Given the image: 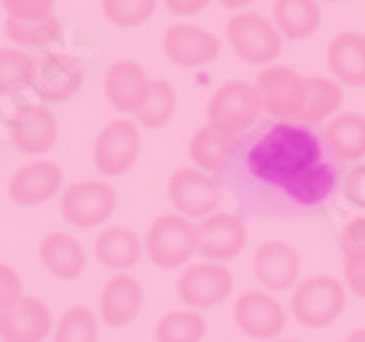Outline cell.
I'll list each match as a JSON object with an SVG mask.
<instances>
[{
  "mask_svg": "<svg viewBox=\"0 0 365 342\" xmlns=\"http://www.w3.org/2000/svg\"><path fill=\"white\" fill-rule=\"evenodd\" d=\"M324 160V142L307 124L275 121L255 134L242 165L252 180L288 196L294 185Z\"/></svg>",
  "mask_w": 365,
  "mask_h": 342,
  "instance_id": "cell-1",
  "label": "cell"
},
{
  "mask_svg": "<svg viewBox=\"0 0 365 342\" xmlns=\"http://www.w3.org/2000/svg\"><path fill=\"white\" fill-rule=\"evenodd\" d=\"M347 306V291L334 276H309L294 286L291 296V316L301 327L322 329L334 324Z\"/></svg>",
  "mask_w": 365,
  "mask_h": 342,
  "instance_id": "cell-2",
  "label": "cell"
},
{
  "mask_svg": "<svg viewBox=\"0 0 365 342\" xmlns=\"http://www.w3.org/2000/svg\"><path fill=\"white\" fill-rule=\"evenodd\" d=\"M227 44L242 62L267 67L283 54V33L262 14L240 11L227 24Z\"/></svg>",
  "mask_w": 365,
  "mask_h": 342,
  "instance_id": "cell-3",
  "label": "cell"
},
{
  "mask_svg": "<svg viewBox=\"0 0 365 342\" xmlns=\"http://www.w3.org/2000/svg\"><path fill=\"white\" fill-rule=\"evenodd\" d=\"M198 252V229L196 224L182 214H163L150 224L144 234V255L157 268L178 270Z\"/></svg>",
  "mask_w": 365,
  "mask_h": 342,
  "instance_id": "cell-4",
  "label": "cell"
},
{
  "mask_svg": "<svg viewBox=\"0 0 365 342\" xmlns=\"http://www.w3.org/2000/svg\"><path fill=\"white\" fill-rule=\"evenodd\" d=\"M262 113L260 95L255 90L252 83L245 80H229L214 90L206 105L209 124L216 126L219 132H227L232 137L250 132Z\"/></svg>",
  "mask_w": 365,
  "mask_h": 342,
  "instance_id": "cell-5",
  "label": "cell"
},
{
  "mask_svg": "<svg viewBox=\"0 0 365 342\" xmlns=\"http://www.w3.org/2000/svg\"><path fill=\"white\" fill-rule=\"evenodd\" d=\"M142 155V126L131 119H113L93 142V165L106 178H116L137 165Z\"/></svg>",
  "mask_w": 365,
  "mask_h": 342,
  "instance_id": "cell-6",
  "label": "cell"
},
{
  "mask_svg": "<svg viewBox=\"0 0 365 342\" xmlns=\"http://www.w3.org/2000/svg\"><path fill=\"white\" fill-rule=\"evenodd\" d=\"M116 191L106 180H80L59 193V214L78 229H96L116 211Z\"/></svg>",
  "mask_w": 365,
  "mask_h": 342,
  "instance_id": "cell-7",
  "label": "cell"
},
{
  "mask_svg": "<svg viewBox=\"0 0 365 342\" xmlns=\"http://www.w3.org/2000/svg\"><path fill=\"white\" fill-rule=\"evenodd\" d=\"M168 196L173 209L193 222V219H206L209 214L219 211L224 188L209 172L198 167H180L170 175Z\"/></svg>",
  "mask_w": 365,
  "mask_h": 342,
  "instance_id": "cell-8",
  "label": "cell"
},
{
  "mask_svg": "<svg viewBox=\"0 0 365 342\" xmlns=\"http://www.w3.org/2000/svg\"><path fill=\"white\" fill-rule=\"evenodd\" d=\"M178 299H180L188 309L196 311H206L214 309L219 304H224L232 291H235V276L232 270L224 263H198V265H188L178 276L175 283Z\"/></svg>",
  "mask_w": 365,
  "mask_h": 342,
  "instance_id": "cell-9",
  "label": "cell"
},
{
  "mask_svg": "<svg viewBox=\"0 0 365 342\" xmlns=\"http://www.w3.org/2000/svg\"><path fill=\"white\" fill-rule=\"evenodd\" d=\"M304 83L307 78L286 65H267L255 80V90L260 95L262 111L278 121L299 119L304 103Z\"/></svg>",
  "mask_w": 365,
  "mask_h": 342,
  "instance_id": "cell-10",
  "label": "cell"
},
{
  "mask_svg": "<svg viewBox=\"0 0 365 342\" xmlns=\"http://www.w3.org/2000/svg\"><path fill=\"white\" fill-rule=\"evenodd\" d=\"M235 322L240 332L250 340L270 342L278 340L286 329V309L267 291H242L235 301Z\"/></svg>",
  "mask_w": 365,
  "mask_h": 342,
  "instance_id": "cell-11",
  "label": "cell"
},
{
  "mask_svg": "<svg viewBox=\"0 0 365 342\" xmlns=\"http://www.w3.org/2000/svg\"><path fill=\"white\" fill-rule=\"evenodd\" d=\"M8 137L14 147L29 157H41L52 152L59 139V121L54 111L41 103H24L11 113Z\"/></svg>",
  "mask_w": 365,
  "mask_h": 342,
  "instance_id": "cell-12",
  "label": "cell"
},
{
  "mask_svg": "<svg viewBox=\"0 0 365 342\" xmlns=\"http://www.w3.org/2000/svg\"><path fill=\"white\" fill-rule=\"evenodd\" d=\"M163 52L173 65L198 70L219 60L222 39L198 24H173L163 36Z\"/></svg>",
  "mask_w": 365,
  "mask_h": 342,
  "instance_id": "cell-13",
  "label": "cell"
},
{
  "mask_svg": "<svg viewBox=\"0 0 365 342\" xmlns=\"http://www.w3.org/2000/svg\"><path fill=\"white\" fill-rule=\"evenodd\" d=\"M198 229V252L203 260L211 263H229L245 252L247 247V227L240 214H229V211H214L201 224Z\"/></svg>",
  "mask_w": 365,
  "mask_h": 342,
  "instance_id": "cell-14",
  "label": "cell"
},
{
  "mask_svg": "<svg viewBox=\"0 0 365 342\" xmlns=\"http://www.w3.org/2000/svg\"><path fill=\"white\" fill-rule=\"evenodd\" d=\"M85 70L75 57L62 52H44L34 60L31 90L49 103L70 100L83 88Z\"/></svg>",
  "mask_w": 365,
  "mask_h": 342,
  "instance_id": "cell-15",
  "label": "cell"
},
{
  "mask_svg": "<svg viewBox=\"0 0 365 342\" xmlns=\"http://www.w3.org/2000/svg\"><path fill=\"white\" fill-rule=\"evenodd\" d=\"M252 276L267 294L294 289L301 278V255L283 239L262 242L252 255Z\"/></svg>",
  "mask_w": 365,
  "mask_h": 342,
  "instance_id": "cell-16",
  "label": "cell"
},
{
  "mask_svg": "<svg viewBox=\"0 0 365 342\" xmlns=\"http://www.w3.org/2000/svg\"><path fill=\"white\" fill-rule=\"evenodd\" d=\"M54 332V314L39 296H21L0 309V340L3 342H44Z\"/></svg>",
  "mask_w": 365,
  "mask_h": 342,
  "instance_id": "cell-17",
  "label": "cell"
},
{
  "mask_svg": "<svg viewBox=\"0 0 365 342\" xmlns=\"http://www.w3.org/2000/svg\"><path fill=\"white\" fill-rule=\"evenodd\" d=\"M62 185H65V172L57 162L52 160H36V162H29L24 167L11 175V183H8V196L11 201L24 209H31V206H39L52 201L57 193H62Z\"/></svg>",
  "mask_w": 365,
  "mask_h": 342,
  "instance_id": "cell-18",
  "label": "cell"
},
{
  "mask_svg": "<svg viewBox=\"0 0 365 342\" xmlns=\"http://www.w3.org/2000/svg\"><path fill=\"white\" fill-rule=\"evenodd\" d=\"M150 88L152 78L134 60H118L106 70V100L111 103V108L121 113H137L144 105V100L150 98Z\"/></svg>",
  "mask_w": 365,
  "mask_h": 342,
  "instance_id": "cell-19",
  "label": "cell"
},
{
  "mask_svg": "<svg viewBox=\"0 0 365 342\" xmlns=\"http://www.w3.org/2000/svg\"><path fill=\"white\" fill-rule=\"evenodd\" d=\"M144 289L129 273L111 276L101 289V322L108 327H126L142 314Z\"/></svg>",
  "mask_w": 365,
  "mask_h": 342,
  "instance_id": "cell-20",
  "label": "cell"
},
{
  "mask_svg": "<svg viewBox=\"0 0 365 342\" xmlns=\"http://www.w3.org/2000/svg\"><path fill=\"white\" fill-rule=\"evenodd\" d=\"M327 67L339 86L365 88V33H337L327 46Z\"/></svg>",
  "mask_w": 365,
  "mask_h": 342,
  "instance_id": "cell-21",
  "label": "cell"
},
{
  "mask_svg": "<svg viewBox=\"0 0 365 342\" xmlns=\"http://www.w3.org/2000/svg\"><path fill=\"white\" fill-rule=\"evenodd\" d=\"M39 260L54 278L75 281L83 276L88 265V252L78 237L65 234V232H49L39 242Z\"/></svg>",
  "mask_w": 365,
  "mask_h": 342,
  "instance_id": "cell-22",
  "label": "cell"
},
{
  "mask_svg": "<svg viewBox=\"0 0 365 342\" xmlns=\"http://www.w3.org/2000/svg\"><path fill=\"white\" fill-rule=\"evenodd\" d=\"M93 255L103 268L116 270V273H126L134 265H139L144 255L142 237L129 227H106L96 237L93 244Z\"/></svg>",
  "mask_w": 365,
  "mask_h": 342,
  "instance_id": "cell-23",
  "label": "cell"
},
{
  "mask_svg": "<svg viewBox=\"0 0 365 342\" xmlns=\"http://www.w3.org/2000/svg\"><path fill=\"white\" fill-rule=\"evenodd\" d=\"M322 142L342 162L365 160V116L358 111H345L334 116L324 129Z\"/></svg>",
  "mask_w": 365,
  "mask_h": 342,
  "instance_id": "cell-24",
  "label": "cell"
},
{
  "mask_svg": "<svg viewBox=\"0 0 365 342\" xmlns=\"http://www.w3.org/2000/svg\"><path fill=\"white\" fill-rule=\"evenodd\" d=\"M240 137H232L227 132H219L216 126L206 124L201 126L193 137H190V145H188V157L190 162L196 165L198 170L203 172H219L227 167V162L232 160L237 150V142Z\"/></svg>",
  "mask_w": 365,
  "mask_h": 342,
  "instance_id": "cell-25",
  "label": "cell"
},
{
  "mask_svg": "<svg viewBox=\"0 0 365 342\" xmlns=\"http://www.w3.org/2000/svg\"><path fill=\"white\" fill-rule=\"evenodd\" d=\"M270 21L283 39H309L322 28V6L319 0H273Z\"/></svg>",
  "mask_w": 365,
  "mask_h": 342,
  "instance_id": "cell-26",
  "label": "cell"
},
{
  "mask_svg": "<svg viewBox=\"0 0 365 342\" xmlns=\"http://www.w3.org/2000/svg\"><path fill=\"white\" fill-rule=\"evenodd\" d=\"M342 105V86L334 78L312 75L304 83V103H301L299 121L301 124H322L337 113Z\"/></svg>",
  "mask_w": 365,
  "mask_h": 342,
  "instance_id": "cell-27",
  "label": "cell"
},
{
  "mask_svg": "<svg viewBox=\"0 0 365 342\" xmlns=\"http://www.w3.org/2000/svg\"><path fill=\"white\" fill-rule=\"evenodd\" d=\"M178 111V90L175 86L165 78H155L150 88V98L144 100V105L134 113L142 129H163L173 121Z\"/></svg>",
  "mask_w": 365,
  "mask_h": 342,
  "instance_id": "cell-28",
  "label": "cell"
},
{
  "mask_svg": "<svg viewBox=\"0 0 365 342\" xmlns=\"http://www.w3.org/2000/svg\"><path fill=\"white\" fill-rule=\"evenodd\" d=\"M209 329L206 316L196 309H175L160 316L155 324L157 342H201Z\"/></svg>",
  "mask_w": 365,
  "mask_h": 342,
  "instance_id": "cell-29",
  "label": "cell"
},
{
  "mask_svg": "<svg viewBox=\"0 0 365 342\" xmlns=\"http://www.w3.org/2000/svg\"><path fill=\"white\" fill-rule=\"evenodd\" d=\"M6 36L19 49H44L62 39V21L57 16L39 21H16L6 19Z\"/></svg>",
  "mask_w": 365,
  "mask_h": 342,
  "instance_id": "cell-30",
  "label": "cell"
},
{
  "mask_svg": "<svg viewBox=\"0 0 365 342\" xmlns=\"http://www.w3.org/2000/svg\"><path fill=\"white\" fill-rule=\"evenodd\" d=\"M101 322L88 306H70L54 324L52 342H98Z\"/></svg>",
  "mask_w": 365,
  "mask_h": 342,
  "instance_id": "cell-31",
  "label": "cell"
},
{
  "mask_svg": "<svg viewBox=\"0 0 365 342\" xmlns=\"http://www.w3.org/2000/svg\"><path fill=\"white\" fill-rule=\"evenodd\" d=\"M34 57L19 46L0 49V95H16V93L31 88Z\"/></svg>",
  "mask_w": 365,
  "mask_h": 342,
  "instance_id": "cell-32",
  "label": "cell"
},
{
  "mask_svg": "<svg viewBox=\"0 0 365 342\" xmlns=\"http://www.w3.org/2000/svg\"><path fill=\"white\" fill-rule=\"evenodd\" d=\"M160 0H101L106 21L118 28H137L155 16Z\"/></svg>",
  "mask_w": 365,
  "mask_h": 342,
  "instance_id": "cell-33",
  "label": "cell"
},
{
  "mask_svg": "<svg viewBox=\"0 0 365 342\" xmlns=\"http://www.w3.org/2000/svg\"><path fill=\"white\" fill-rule=\"evenodd\" d=\"M6 19L39 21L54 16V0H0Z\"/></svg>",
  "mask_w": 365,
  "mask_h": 342,
  "instance_id": "cell-34",
  "label": "cell"
},
{
  "mask_svg": "<svg viewBox=\"0 0 365 342\" xmlns=\"http://www.w3.org/2000/svg\"><path fill=\"white\" fill-rule=\"evenodd\" d=\"M339 250L345 257H365V217L345 222L339 229Z\"/></svg>",
  "mask_w": 365,
  "mask_h": 342,
  "instance_id": "cell-35",
  "label": "cell"
},
{
  "mask_svg": "<svg viewBox=\"0 0 365 342\" xmlns=\"http://www.w3.org/2000/svg\"><path fill=\"white\" fill-rule=\"evenodd\" d=\"M342 196L347 204L365 211V162L352 165V170L347 172L345 183H342Z\"/></svg>",
  "mask_w": 365,
  "mask_h": 342,
  "instance_id": "cell-36",
  "label": "cell"
},
{
  "mask_svg": "<svg viewBox=\"0 0 365 342\" xmlns=\"http://www.w3.org/2000/svg\"><path fill=\"white\" fill-rule=\"evenodd\" d=\"M21 296H24V281H21L19 270L0 263V309L11 306Z\"/></svg>",
  "mask_w": 365,
  "mask_h": 342,
  "instance_id": "cell-37",
  "label": "cell"
},
{
  "mask_svg": "<svg viewBox=\"0 0 365 342\" xmlns=\"http://www.w3.org/2000/svg\"><path fill=\"white\" fill-rule=\"evenodd\" d=\"M345 281L350 294L365 299V257H345Z\"/></svg>",
  "mask_w": 365,
  "mask_h": 342,
  "instance_id": "cell-38",
  "label": "cell"
},
{
  "mask_svg": "<svg viewBox=\"0 0 365 342\" xmlns=\"http://www.w3.org/2000/svg\"><path fill=\"white\" fill-rule=\"evenodd\" d=\"M211 0H163V6L175 16H196L209 8Z\"/></svg>",
  "mask_w": 365,
  "mask_h": 342,
  "instance_id": "cell-39",
  "label": "cell"
},
{
  "mask_svg": "<svg viewBox=\"0 0 365 342\" xmlns=\"http://www.w3.org/2000/svg\"><path fill=\"white\" fill-rule=\"evenodd\" d=\"M224 11H232V14H240V11H247L250 6H255L257 0H219Z\"/></svg>",
  "mask_w": 365,
  "mask_h": 342,
  "instance_id": "cell-40",
  "label": "cell"
},
{
  "mask_svg": "<svg viewBox=\"0 0 365 342\" xmlns=\"http://www.w3.org/2000/svg\"><path fill=\"white\" fill-rule=\"evenodd\" d=\"M345 342H365V327H360V329H355V332H350Z\"/></svg>",
  "mask_w": 365,
  "mask_h": 342,
  "instance_id": "cell-41",
  "label": "cell"
},
{
  "mask_svg": "<svg viewBox=\"0 0 365 342\" xmlns=\"http://www.w3.org/2000/svg\"><path fill=\"white\" fill-rule=\"evenodd\" d=\"M270 342H301V340H281V337H278V340H270Z\"/></svg>",
  "mask_w": 365,
  "mask_h": 342,
  "instance_id": "cell-42",
  "label": "cell"
},
{
  "mask_svg": "<svg viewBox=\"0 0 365 342\" xmlns=\"http://www.w3.org/2000/svg\"><path fill=\"white\" fill-rule=\"evenodd\" d=\"M324 3H345V0H324Z\"/></svg>",
  "mask_w": 365,
  "mask_h": 342,
  "instance_id": "cell-43",
  "label": "cell"
},
{
  "mask_svg": "<svg viewBox=\"0 0 365 342\" xmlns=\"http://www.w3.org/2000/svg\"><path fill=\"white\" fill-rule=\"evenodd\" d=\"M0 342H3V340H0Z\"/></svg>",
  "mask_w": 365,
  "mask_h": 342,
  "instance_id": "cell-44",
  "label": "cell"
}]
</instances>
